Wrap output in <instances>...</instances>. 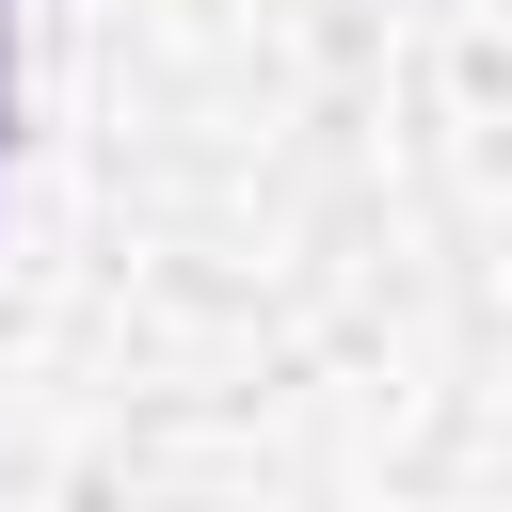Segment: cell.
<instances>
[{
    "label": "cell",
    "mask_w": 512,
    "mask_h": 512,
    "mask_svg": "<svg viewBox=\"0 0 512 512\" xmlns=\"http://www.w3.org/2000/svg\"><path fill=\"white\" fill-rule=\"evenodd\" d=\"M0 144H16V0H0Z\"/></svg>",
    "instance_id": "cell-1"
}]
</instances>
